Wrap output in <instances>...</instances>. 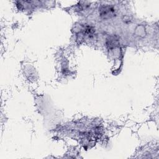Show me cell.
<instances>
[{"mask_svg": "<svg viewBox=\"0 0 159 159\" xmlns=\"http://www.w3.org/2000/svg\"><path fill=\"white\" fill-rule=\"evenodd\" d=\"M106 45L109 48H114L119 45V42L117 38L115 36H109L106 42Z\"/></svg>", "mask_w": 159, "mask_h": 159, "instance_id": "7a4b0ae2", "label": "cell"}, {"mask_svg": "<svg viewBox=\"0 0 159 159\" xmlns=\"http://www.w3.org/2000/svg\"><path fill=\"white\" fill-rule=\"evenodd\" d=\"M116 9L112 6H104L99 9V14L103 19H109L113 17L116 15Z\"/></svg>", "mask_w": 159, "mask_h": 159, "instance_id": "6da1fadb", "label": "cell"}]
</instances>
